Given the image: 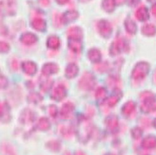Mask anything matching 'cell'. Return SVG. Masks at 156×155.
I'll list each match as a JSON object with an SVG mask.
<instances>
[{
    "label": "cell",
    "instance_id": "6da1fadb",
    "mask_svg": "<svg viewBox=\"0 0 156 155\" xmlns=\"http://www.w3.org/2000/svg\"><path fill=\"white\" fill-rule=\"evenodd\" d=\"M141 101L140 110L144 114H149L156 111V96L149 91H145L140 95Z\"/></svg>",
    "mask_w": 156,
    "mask_h": 155
},
{
    "label": "cell",
    "instance_id": "7a4b0ae2",
    "mask_svg": "<svg viewBox=\"0 0 156 155\" xmlns=\"http://www.w3.org/2000/svg\"><path fill=\"white\" fill-rule=\"evenodd\" d=\"M92 125L85 118H82L78 124L77 134L81 142H87L90 138L92 133Z\"/></svg>",
    "mask_w": 156,
    "mask_h": 155
},
{
    "label": "cell",
    "instance_id": "3957f363",
    "mask_svg": "<svg viewBox=\"0 0 156 155\" xmlns=\"http://www.w3.org/2000/svg\"><path fill=\"white\" fill-rule=\"evenodd\" d=\"M150 64L145 61L138 63L133 69L132 77L134 80L140 81L144 80L150 72Z\"/></svg>",
    "mask_w": 156,
    "mask_h": 155
},
{
    "label": "cell",
    "instance_id": "277c9868",
    "mask_svg": "<svg viewBox=\"0 0 156 155\" xmlns=\"http://www.w3.org/2000/svg\"><path fill=\"white\" fill-rule=\"evenodd\" d=\"M129 50V44L128 41L122 37L117 38L112 42L109 49V53L112 56H116L123 52H128Z\"/></svg>",
    "mask_w": 156,
    "mask_h": 155
},
{
    "label": "cell",
    "instance_id": "5b68a950",
    "mask_svg": "<svg viewBox=\"0 0 156 155\" xmlns=\"http://www.w3.org/2000/svg\"><path fill=\"white\" fill-rule=\"evenodd\" d=\"M96 84V80L94 75L90 72H85L79 82V87L81 90L89 91L94 88Z\"/></svg>",
    "mask_w": 156,
    "mask_h": 155
},
{
    "label": "cell",
    "instance_id": "8992f818",
    "mask_svg": "<svg viewBox=\"0 0 156 155\" xmlns=\"http://www.w3.org/2000/svg\"><path fill=\"white\" fill-rule=\"evenodd\" d=\"M98 29L101 36L105 38H109L112 32L111 24L106 20H101L98 22Z\"/></svg>",
    "mask_w": 156,
    "mask_h": 155
},
{
    "label": "cell",
    "instance_id": "52a82bcc",
    "mask_svg": "<svg viewBox=\"0 0 156 155\" xmlns=\"http://www.w3.org/2000/svg\"><path fill=\"white\" fill-rule=\"evenodd\" d=\"M67 94L66 89L63 84H58L53 90L51 93V98L53 100L60 102L63 100Z\"/></svg>",
    "mask_w": 156,
    "mask_h": 155
},
{
    "label": "cell",
    "instance_id": "ba28073f",
    "mask_svg": "<svg viewBox=\"0 0 156 155\" xmlns=\"http://www.w3.org/2000/svg\"><path fill=\"white\" fill-rule=\"evenodd\" d=\"M75 110V105L72 102H66L63 105L60 110L61 118L66 120L70 119Z\"/></svg>",
    "mask_w": 156,
    "mask_h": 155
},
{
    "label": "cell",
    "instance_id": "9c48e42d",
    "mask_svg": "<svg viewBox=\"0 0 156 155\" xmlns=\"http://www.w3.org/2000/svg\"><path fill=\"white\" fill-rule=\"evenodd\" d=\"M122 96L123 93L121 90L118 88H115L113 93L106 98L105 103L109 107H113L119 102Z\"/></svg>",
    "mask_w": 156,
    "mask_h": 155
},
{
    "label": "cell",
    "instance_id": "30bf717a",
    "mask_svg": "<svg viewBox=\"0 0 156 155\" xmlns=\"http://www.w3.org/2000/svg\"><path fill=\"white\" fill-rule=\"evenodd\" d=\"M105 124L108 130L112 133L118 131L119 127V119L116 115H110L105 120Z\"/></svg>",
    "mask_w": 156,
    "mask_h": 155
},
{
    "label": "cell",
    "instance_id": "8fae6325",
    "mask_svg": "<svg viewBox=\"0 0 156 155\" xmlns=\"http://www.w3.org/2000/svg\"><path fill=\"white\" fill-rule=\"evenodd\" d=\"M142 148L144 150H151L156 148V136L148 135L145 136L141 143Z\"/></svg>",
    "mask_w": 156,
    "mask_h": 155
},
{
    "label": "cell",
    "instance_id": "7c38bea8",
    "mask_svg": "<svg viewBox=\"0 0 156 155\" xmlns=\"http://www.w3.org/2000/svg\"><path fill=\"white\" fill-rule=\"evenodd\" d=\"M35 119V114L32 110L26 108L22 111L20 116V121L23 124H29L34 122Z\"/></svg>",
    "mask_w": 156,
    "mask_h": 155
},
{
    "label": "cell",
    "instance_id": "4fadbf2b",
    "mask_svg": "<svg viewBox=\"0 0 156 155\" xmlns=\"http://www.w3.org/2000/svg\"><path fill=\"white\" fill-rule=\"evenodd\" d=\"M0 114H1V120L3 122L6 123L11 120L10 108L6 102L1 103L0 107Z\"/></svg>",
    "mask_w": 156,
    "mask_h": 155
},
{
    "label": "cell",
    "instance_id": "5bb4252c",
    "mask_svg": "<svg viewBox=\"0 0 156 155\" xmlns=\"http://www.w3.org/2000/svg\"><path fill=\"white\" fill-rule=\"evenodd\" d=\"M136 108V105L135 102L132 100L128 101L123 104L122 108H121V113L125 117H128L134 113Z\"/></svg>",
    "mask_w": 156,
    "mask_h": 155
},
{
    "label": "cell",
    "instance_id": "9a60e30c",
    "mask_svg": "<svg viewBox=\"0 0 156 155\" xmlns=\"http://www.w3.org/2000/svg\"><path fill=\"white\" fill-rule=\"evenodd\" d=\"M22 68L23 72L29 76L35 74L37 71V65L32 61H24L22 64Z\"/></svg>",
    "mask_w": 156,
    "mask_h": 155
},
{
    "label": "cell",
    "instance_id": "2e32d148",
    "mask_svg": "<svg viewBox=\"0 0 156 155\" xmlns=\"http://www.w3.org/2000/svg\"><path fill=\"white\" fill-rule=\"evenodd\" d=\"M41 71L44 76H50L57 73L59 71V67L55 63H48L42 66Z\"/></svg>",
    "mask_w": 156,
    "mask_h": 155
},
{
    "label": "cell",
    "instance_id": "e0dca14e",
    "mask_svg": "<svg viewBox=\"0 0 156 155\" xmlns=\"http://www.w3.org/2000/svg\"><path fill=\"white\" fill-rule=\"evenodd\" d=\"M20 41L25 45L31 46L37 41V37L32 33H24L20 36Z\"/></svg>",
    "mask_w": 156,
    "mask_h": 155
},
{
    "label": "cell",
    "instance_id": "ac0fdd59",
    "mask_svg": "<svg viewBox=\"0 0 156 155\" xmlns=\"http://www.w3.org/2000/svg\"><path fill=\"white\" fill-rule=\"evenodd\" d=\"M68 47L74 53H79L82 49V44L80 39L68 38Z\"/></svg>",
    "mask_w": 156,
    "mask_h": 155
},
{
    "label": "cell",
    "instance_id": "d6986e66",
    "mask_svg": "<svg viewBox=\"0 0 156 155\" xmlns=\"http://www.w3.org/2000/svg\"><path fill=\"white\" fill-rule=\"evenodd\" d=\"M136 18L140 22H145L149 20L150 15L148 9L147 7L144 6H142L138 8L135 13Z\"/></svg>",
    "mask_w": 156,
    "mask_h": 155
},
{
    "label": "cell",
    "instance_id": "ffe728a7",
    "mask_svg": "<svg viewBox=\"0 0 156 155\" xmlns=\"http://www.w3.org/2000/svg\"><path fill=\"white\" fill-rule=\"evenodd\" d=\"M79 67L75 63H70L66 67L65 76L68 79H72L76 77L79 73Z\"/></svg>",
    "mask_w": 156,
    "mask_h": 155
},
{
    "label": "cell",
    "instance_id": "44dd1931",
    "mask_svg": "<svg viewBox=\"0 0 156 155\" xmlns=\"http://www.w3.org/2000/svg\"><path fill=\"white\" fill-rule=\"evenodd\" d=\"M78 16H79V13L77 12L75 10H69L61 16V19H62V22L63 23L66 24L75 20Z\"/></svg>",
    "mask_w": 156,
    "mask_h": 155
},
{
    "label": "cell",
    "instance_id": "7402d4cb",
    "mask_svg": "<svg viewBox=\"0 0 156 155\" xmlns=\"http://www.w3.org/2000/svg\"><path fill=\"white\" fill-rule=\"evenodd\" d=\"M32 27L37 31L43 32L46 30V23L42 19L35 18L32 20Z\"/></svg>",
    "mask_w": 156,
    "mask_h": 155
},
{
    "label": "cell",
    "instance_id": "603a6c76",
    "mask_svg": "<svg viewBox=\"0 0 156 155\" xmlns=\"http://www.w3.org/2000/svg\"><path fill=\"white\" fill-rule=\"evenodd\" d=\"M67 35L68 38H73L81 40L83 33L82 30L80 28L78 27H72L68 30Z\"/></svg>",
    "mask_w": 156,
    "mask_h": 155
},
{
    "label": "cell",
    "instance_id": "cb8c5ba5",
    "mask_svg": "<svg viewBox=\"0 0 156 155\" xmlns=\"http://www.w3.org/2000/svg\"><path fill=\"white\" fill-rule=\"evenodd\" d=\"M87 56L90 61L95 63L100 62L102 57L101 52L97 49H91L90 50H89Z\"/></svg>",
    "mask_w": 156,
    "mask_h": 155
},
{
    "label": "cell",
    "instance_id": "d4e9b609",
    "mask_svg": "<svg viewBox=\"0 0 156 155\" xmlns=\"http://www.w3.org/2000/svg\"><path fill=\"white\" fill-rule=\"evenodd\" d=\"M125 27L126 32L130 35H135L137 31V26L131 19H126L125 21Z\"/></svg>",
    "mask_w": 156,
    "mask_h": 155
},
{
    "label": "cell",
    "instance_id": "484cf974",
    "mask_svg": "<svg viewBox=\"0 0 156 155\" xmlns=\"http://www.w3.org/2000/svg\"><path fill=\"white\" fill-rule=\"evenodd\" d=\"M143 35L147 37H152L156 34V27L153 24H146L142 28Z\"/></svg>",
    "mask_w": 156,
    "mask_h": 155
},
{
    "label": "cell",
    "instance_id": "4316f807",
    "mask_svg": "<svg viewBox=\"0 0 156 155\" xmlns=\"http://www.w3.org/2000/svg\"><path fill=\"white\" fill-rule=\"evenodd\" d=\"M37 127L41 131H47L51 128V122L46 117H41L39 119Z\"/></svg>",
    "mask_w": 156,
    "mask_h": 155
},
{
    "label": "cell",
    "instance_id": "83f0119b",
    "mask_svg": "<svg viewBox=\"0 0 156 155\" xmlns=\"http://www.w3.org/2000/svg\"><path fill=\"white\" fill-rule=\"evenodd\" d=\"M116 4V0H103L102 6L106 12L111 13L115 10Z\"/></svg>",
    "mask_w": 156,
    "mask_h": 155
},
{
    "label": "cell",
    "instance_id": "f1b7e54d",
    "mask_svg": "<svg viewBox=\"0 0 156 155\" xmlns=\"http://www.w3.org/2000/svg\"><path fill=\"white\" fill-rule=\"evenodd\" d=\"M60 45V41L58 37L56 36H50L47 40V46L51 49H56Z\"/></svg>",
    "mask_w": 156,
    "mask_h": 155
},
{
    "label": "cell",
    "instance_id": "f546056e",
    "mask_svg": "<svg viewBox=\"0 0 156 155\" xmlns=\"http://www.w3.org/2000/svg\"><path fill=\"white\" fill-rule=\"evenodd\" d=\"M46 147L53 152H58L61 150L62 144L58 140H51L47 143Z\"/></svg>",
    "mask_w": 156,
    "mask_h": 155
},
{
    "label": "cell",
    "instance_id": "4dcf8cb0",
    "mask_svg": "<svg viewBox=\"0 0 156 155\" xmlns=\"http://www.w3.org/2000/svg\"><path fill=\"white\" fill-rule=\"evenodd\" d=\"M28 102L30 103L37 104V103L41 102L42 100V97L39 93L37 92H32L27 97Z\"/></svg>",
    "mask_w": 156,
    "mask_h": 155
},
{
    "label": "cell",
    "instance_id": "1f68e13d",
    "mask_svg": "<svg viewBox=\"0 0 156 155\" xmlns=\"http://www.w3.org/2000/svg\"><path fill=\"white\" fill-rule=\"evenodd\" d=\"M143 130L140 127H135L131 130V135L133 138L135 140L140 139L143 136Z\"/></svg>",
    "mask_w": 156,
    "mask_h": 155
},
{
    "label": "cell",
    "instance_id": "d6a6232c",
    "mask_svg": "<svg viewBox=\"0 0 156 155\" xmlns=\"http://www.w3.org/2000/svg\"><path fill=\"white\" fill-rule=\"evenodd\" d=\"M107 90L104 87H99L95 93V96L98 100H104L106 98Z\"/></svg>",
    "mask_w": 156,
    "mask_h": 155
},
{
    "label": "cell",
    "instance_id": "836d02e7",
    "mask_svg": "<svg viewBox=\"0 0 156 155\" xmlns=\"http://www.w3.org/2000/svg\"><path fill=\"white\" fill-rule=\"evenodd\" d=\"M53 80H49V79L43 81L40 85L41 90L44 92H47L52 87H53Z\"/></svg>",
    "mask_w": 156,
    "mask_h": 155
},
{
    "label": "cell",
    "instance_id": "e575fe53",
    "mask_svg": "<svg viewBox=\"0 0 156 155\" xmlns=\"http://www.w3.org/2000/svg\"><path fill=\"white\" fill-rule=\"evenodd\" d=\"M73 128L71 126H63L61 129V134L64 137H70L73 133Z\"/></svg>",
    "mask_w": 156,
    "mask_h": 155
},
{
    "label": "cell",
    "instance_id": "d590c367",
    "mask_svg": "<svg viewBox=\"0 0 156 155\" xmlns=\"http://www.w3.org/2000/svg\"><path fill=\"white\" fill-rule=\"evenodd\" d=\"M107 83L110 87H113L114 89L118 88V86L119 84V80L118 77L112 76H110L107 80Z\"/></svg>",
    "mask_w": 156,
    "mask_h": 155
},
{
    "label": "cell",
    "instance_id": "8d00e7d4",
    "mask_svg": "<svg viewBox=\"0 0 156 155\" xmlns=\"http://www.w3.org/2000/svg\"><path fill=\"white\" fill-rule=\"evenodd\" d=\"M3 152L7 155H16L15 151L13 148L12 147V146L8 144H3L2 146Z\"/></svg>",
    "mask_w": 156,
    "mask_h": 155
},
{
    "label": "cell",
    "instance_id": "74e56055",
    "mask_svg": "<svg viewBox=\"0 0 156 155\" xmlns=\"http://www.w3.org/2000/svg\"><path fill=\"white\" fill-rule=\"evenodd\" d=\"M48 112H49V115L52 117H56L58 115V108L55 105H49V107L48 108Z\"/></svg>",
    "mask_w": 156,
    "mask_h": 155
},
{
    "label": "cell",
    "instance_id": "f35d334b",
    "mask_svg": "<svg viewBox=\"0 0 156 155\" xmlns=\"http://www.w3.org/2000/svg\"><path fill=\"white\" fill-rule=\"evenodd\" d=\"M108 67H109L108 63H107L106 62L99 64L97 65L96 67L97 71H99L100 73H104V72L108 70Z\"/></svg>",
    "mask_w": 156,
    "mask_h": 155
},
{
    "label": "cell",
    "instance_id": "ab89813d",
    "mask_svg": "<svg viewBox=\"0 0 156 155\" xmlns=\"http://www.w3.org/2000/svg\"><path fill=\"white\" fill-rule=\"evenodd\" d=\"M10 46L7 43L5 42H1V52L2 53H7L9 50Z\"/></svg>",
    "mask_w": 156,
    "mask_h": 155
},
{
    "label": "cell",
    "instance_id": "60d3db41",
    "mask_svg": "<svg viewBox=\"0 0 156 155\" xmlns=\"http://www.w3.org/2000/svg\"><path fill=\"white\" fill-rule=\"evenodd\" d=\"M8 80L4 76H1V88L4 89L7 87Z\"/></svg>",
    "mask_w": 156,
    "mask_h": 155
},
{
    "label": "cell",
    "instance_id": "b9f144b4",
    "mask_svg": "<svg viewBox=\"0 0 156 155\" xmlns=\"http://www.w3.org/2000/svg\"><path fill=\"white\" fill-rule=\"evenodd\" d=\"M139 2H140V0H127L128 4L131 6H136Z\"/></svg>",
    "mask_w": 156,
    "mask_h": 155
},
{
    "label": "cell",
    "instance_id": "7bdbcfd3",
    "mask_svg": "<svg viewBox=\"0 0 156 155\" xmlns=\"http://www.w3.org/2000/svg\"><path fill=\"white\" fill-rule=\"evenodd\" d=\"M40 3L42 6H48L49 3V0H40Z\"/></svg>",
    "mask_w": 156,
    "mask_h": 155
},
{
    "label": "cell",
    "instance_id": "ee69618b",
    "mask_svg": "<svg viewBox=\"0 0 156 155\" xmlns=\"http://www.w3.org/2000/svg\"><path fill=\"white\" fill-rule=\"evenodd\" d=\"M151 11H152V14L156 16V3H154L152 6V8H151Z\"/></svg>",
    "mask_w": 156,
    "mask_h": 155
},
{
    "label": "cell",
    "instance_id": "f6af8a7d",
    "mask_svg": "<svg viewBox=\"0 0 156 155\" xmlns=\"http://www.w3.org/2000/svg\"><path fill=\"white\" fill-rule=\"evenodd\" d=\"M56 2L59 5H64L69 2V0H56Z\"/></svg>",
    "mask_w": 156,
    "mask_h": 155
},
{
    "label": "cell",
    "instance_id": "bcb514c9",
    "mask_svg": "<svg viewBox=\"0 0 156 155\" xmlns=\"http://www.w3.org/2000/svg\"><path fill=\"white\" fill-rule=\"evenodd\" d=\"M75 155H86L85 153L82 151H77L75 153Z\"/></svg>",
    "mask_w": 156,
    "mask_h": 155
},
{
    "label": "cell",
    "instance_id": "7dc6e473",
    "mask_svg": "<svg viewBox=\"0 0 156 155\" xmlns=\"http://www.w3.org/2000/svg\"><path fill=\"white\" fill-rule=\"evenodd\" d=\"M13 67L15 69V70H17V68H18V63H17V61H14L13 63Z\"/></svg>",
    "mask_w": 156,
    "mask_h": 155
},
{
    "label": "cell",
    "instance_id": "c3c4849f",
    "mask_svg": "<svg viewBox=\"0 0 156 155\" xmlns=\"http://www.w3.org/2000/svg\"><path fill=\"white\" fill-rule=\"evenodd\" d=\"M152 126L153 127L156 129V117L154 119L153 122H152Z\"/></svg>",
    "mask_w": 156,
    "mask_h": 155
},
{
    "label": "cell",
    "instance_id": "681fc988",
    "mask_svg": "<svg viewBox=\"0 0 156 155\" xmlns=\"http://www.w3.org/2000/svg\"><path fill=\"white\" fill-rule=\"evenodd\" d=\"M116 2L118 4H122L124 2V0H116Z\"/></svg>",
    "mask_w": 156,
    "mask_h": 155
},
{
    "label": "cell",
    "instance_id": "f907efd6",
    "mask_svg": "<svg viewBox=\"0 0 156 155\" xmlns=\"http://www.w3.org/2000/svg\"><path fill=\"white\" fill-rule=\"evenodd\" d=\"M63 155H71V154L69 152H65Z\"/></svg>",
    "mask_w": 156,
    "mask_h": 155
},
{
    "label": "cell",
    "instance_id": "816d5d0a",
    "mask_svg": "<svg viewBox=\"0 0 156 155\" xmlns=\"http://www.w3.org/2000/svg\"><path fill=\"white\" fill-rule=\"evenodd\" d=\"M105 155H115L113 153H106Z\"/></svg>",
    "mask_w": 156,
    "mask_h": 155
},
{
    "label": "cell",
    "instance_id": "f5cc1de1",
    "mask_svg": "<svg viewBox=\"0 0 156 155\" xmlns=\"http://www.w3.org/2000/svg\"><path fill=\"white\" fill-rule=\"evenodd\" d=\"M154 1V0H147V2H153Z\"/></svg>",
    "mask_w": 156,
    "mask_h": 155
},
{
    "label": "cell",
    "instance_id": "db71d44e",
    "mask_svg": "<svg viewBox=\"0 0 156 155\" xmlns=\"http://www.w3.org/2000/svg\"><path fill=\"white\" fill-rule=\"evenodd\" d=\"M80 1H82V2H87V1H89V0H80Z\"/></svg>",
    "mask_w": 156,
    "mask_h": 155
},
{
    "label": "cell",
    "instance_id": "11a10c76",
    "mask_svg": "<svg viewBox=\"0 0 156 155\" xmlns=\"http://www.w3.org/2000/svg\"><path fill=\"white\" fill-rule=\"evenodd\" d=\"M144 155H149V154H144Z\"/></svg>",
    "mask_w": 156,
    "mask_h": 155
}]
</instances>
